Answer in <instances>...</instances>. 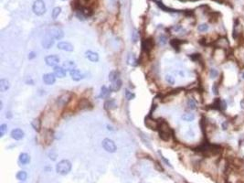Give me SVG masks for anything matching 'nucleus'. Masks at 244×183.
<instances>
[{
    "mask_svg": "<svg viewBox=\"0 0 244 183\" xmlns=\"http://www.w3.org/2000/svg\"><path fill=\"white\" fill-rule=\"evenodd\" d=\"M158 131H159V137L163 141H169L171 137L173 136V130L169 126L167 122L164 119H159V127H158Z\"/></svg>",
    "mask_w": 244,
    "mask_h": 183,
    "instance_id": "1",
    "label": "nucleus"
},
{
    "mask_svg": "<svg viewBox=\"0 0 244 183\" xmlns=\"http://www.w3.org/2000/svg\"><path fill=\"white\" fill-rule=\"evenodd\" d=\"M71 170V163L68 159H63L59 161L56 166V171L59 175H67Z\"/></svg>",
    "mask_w": 244,
    "mask_h": 183,
    "instance_id": "2",
    "label": "nucleus"
},
{
    "mask_svg": "<svg viewBox=\"0 0 244 183\" xmlns=\"http://www.w3.org/2000/svg\"><path fill=\"white\" fill-rule=\"evenodd\" d=\"M32 10L37 16H42L46 12V5L43 0H36L32 6Z\"/></svg>",
    "mask_w": 244,
    "mask_h": 183,
    "instance_id": "3",
    "label": "nucleus"
},
{
    "mask_svg": "<svg viewBox=\"0 0 244 183\" xmlns=\"http://www.w3.org/2000/svg\"><path fill=\"white\" fill-rule=\"evenodd\" d=\"M103 148L109 153H114L117 150L114 141L110 139V138H104L103 140Z\"/></svg>",
    "mask_w": 244,
    "mask_h": 183,
    "instance_id": "4",
    "label": "nucleus"
},
{
    "mask_svg": "<svg viewBox=\"0 0 244 183\" xmlns=\"http://www.w3.org/2000/svg\"><path fill=\"white\" fill-rule=\"evenodd\" d=\"M144 125L146 127H148L151 130H158V127H159V119L156 120L154 119L151 115H148L147 117H145Z\"/></svg>",
    "mask_w": 244,
    "mask_h": 183,
    "instance_id": "5",
    "label": "nucleus"
},
{
    "mask_svg": "<svg viewBox=\"0 0 244 183\" xmlns=\"http://www.w3.org/2000/svg\"><path fill=\"white\" fill-rule=\"evenodd\" d=\"M154 46H155L154 40L152 38H146L142 42V50L145 53L148 54L152 51V50L154 49Z\"/></svg>",
    "mask_w": 244,
    "mask_h": 183,
    "instance_id": "6",
    "label": "nucleus"
},
{
    "mask_svg": "<svg viewBox=\"0 0 244 183\" xmlns=\"http://www.w3.org/2000/svg\"><path fill=\"white\" fill-rule=\"evenodd\" d=\"M54 42H55V39L51 36V34L47 33L41 41V45L44 49L48 50V49H51L54 45Z\"/></svg>",
    "mask_w": 244,
    "mask_h": 183,
    "instance_id": "7",
    "label": "nucleus"
},
{
    "mask_svg": "<svg viewBox=\"0 0 244 183\" xmlns=\"http://www.w3.org/2000/svg\"><path fill=\"white\" fill-rule=\"evenodd\" d=\"M70 98H71V94L69 93H64L62 95H60L59 98L57 99V105L59 107L65 106L70 101Z\"/></svg>",
    "mask_w": 244,
    "mask_h": 183,
    "instance_id": "8",
    "label": "nucleus"
},
{
    "mask_svg": "<svg viewBox=\"0 0 244 183\" xmlns=\"http://www.w3.org/2000/svg\"><path fill=\"white\" fill-rule=\"evenodd\" d=\"M45 62L50 67H56L59 62V58L56 55H48L45 58Z\"/></svg>",
    "mask_w": 244,
    "mask_h": 183,
    "instance_id": "9",
    "label": "nucleus"
},
{
    "mask_svg": "<svg viewBox=\"0 0 244 183\" xmlns=\"http://www.w3.org/2000/svg\"><path fill=\"white\" fill-rule=\"evenodd\" d=\"M57 48L59 50H62V51H69V52H71L74 51V47L73 45L70 42H66V41H60L58 43L57 45Z\"/></svg>",
    "mask_w": 244,
    "mask_h": 183,
    "instance_id": "10",
    "label": "nucleus"
},
{
    "mask_svg": "<svg viewBox=\"0 0 244 183\" xmlns=\"http://www.w3.org/2000/svg\"><path fill=\"white\" fill-rule=\"evenodd\" d=\"M70 75L73 81H76V82H79L84 78L83 73L80 70H77V69H73V70L70 71Z\"/></svg>",
    "mask_w": 244,
    "mask_h": 183,
    "instance_id": "11",
    "label": "nucleus"
},
{
    "mask_svg": "<svg viewBox=\"0 0 244 183\" xmlns=\"http://www.w3.org/2000/svg\"><path fill=\"white\" fill-rule=\"evenodd\" d=\"M10 136L15 140H21L24 137V136H25V133H24V131L20 128H15L11 131Z\"/></svg>",
    "mask_w": 244,
    "mask_h": 183,
    "instance_id": "12",
    "label": "nucleus"
},
{
    "mask_svg": "<svg viewBox=\"0 0 244 183\" xmlns=\"http://www.w3.org/2000/svg\"><path fill=\"white\" fill-rule=\"evenodd\" d=\"M43 82L47 85H52L56 82V76L54 73H46L43 75Z\"/></svg>",
    "mask_w": 244,
    "mask_h": 183,
    "instance_id": "13",
    "label": "nucleus"
},
{
    "mask_svg": "<svg viewBox=\"0 0 244 183\" xmlns=\"http://www.w3.org/2000/svg\"><path fill=\"white\" fill-rule=\"evenodd\" d=\"M53 73L57 78H64L67 74V71L63 67L56 66L53 69Z\"/></svg>",
    "mask_w": 244,
    "mask_h": 183,
    "instance_id": "14",
    "label": "nucleus"
},
{
    "mask_svg": "<svg viewBox=\"0 0 244 183\" xmlns=\"http://www.w3.org/2000/svg\"><path fill=\"white\" fill-rule=\"evenodd\" d=\"M85 58L91 60L92 62H97L99 60V55L97 52H94L92 51H87L85 52Z\"/></svg>",
    "mask_w": 244,
    "mask_h": 183,
    "instance_id": "15",
    "label": "nucleus"
},
{
    "mask_svg": "<svg viewBox=\"0 0 244 183\" xmlns=\"http://www.w3.org/2000/svg\"><path fill=\"white\" fill-rule=\"evenodd\" d=\"M51 36L53 37V38L55 40H62L63 37H64V32L62 29H51Z\"/></svg>",
    "mask_w": 244,
    "mask_h": 183,
    "instance_id": "16",
    "label": "nucleus"
},
{
    "mask_svg": "<svg viewBox=\"0 0 244 183\" xmlns=\"http://www.w3.org/2000/svg\"><path fill=\"white\" fill-rule=\"evenodd\" d=\"M104 108L106 110H114L117 108V103L114 99H108L104 103Z\"/></svg>",
    "mask_w": 244,
    "mask_h": 183,
    "instance_id": "17",
    "label": "nucleus"
},
{
    "mask_svg": "<svg viewBox=\"0 0 244 183\" xmlns=\"http://www.w3.org/2000/svg\"><path fill=\"white\" fill-rule=\"evenodd\" d=\"M122 84H123V82H122L121 79H118L112 82L111 86H110V90H111V92H118L122 87Z\"/></svg>",
    "mask_w": 244,
    "mask_h": 183,
    "instance_id": "18",
    "label": "nucleus"
},
{
    "mask_svg": "<svg viewBox=\"0 0 244 183\" xmlns=\"http://www.w3.org/2000/svg\"><path fill=\"white\" fill-rule=\"evenodd\" d=\"M19 162L22 165H27L30 162V157L27 153H21L19 155Z\"/></svg>",
    "mask_w": 244,
    "mask_h": 183,
    "instance_id": "19",
    "label": "nucleus"
},
{
    "mask_svg": "<svg viewBox=\"0 0 244 183\" xmlns=\"http://www.w3.org/2000/svg\"><path fill=\"white\" fill-rule=\"evenodd\" d=\"M9 82L6 79H1L0 80V92L5 93L9 89Z\"/></svg>",
    "mask_w": 244,
    "mask_h": 183,
    "instance_id": "20",
    "label": "nucleus"
},
{
    "mask_svg": "<svg viewBox=\"0 0 244 183\" xmlns=\"http://www.w3.org/2000/svg\"><path fill=\"white\" fill-rule=\"evenodd\" d=\"M91 106H92V104H91V103H90V101H89L88 99L83 98V99H81V100L80 101V103H79V107H80L81 110L89 109V108H91Z\"/></svg>",
    "mask_w": 244,
    "mask_h": 183,
    "instance_id": "21",
    "label": "nucleus"
},
{
    "mask_svg": "<svg viewBox=\"0 0 244 183\" xmlns=\"http://www.w3.org/2000/svg\"><path fill=\"white\" fill-rule=\"evenodd\" d=\"M31 126L33 127V129L37 132H40L41 129V121L39 118H36L31 122Z\"/></svg>",
    "mask_w": 244,
    "mask_h": 183,
    "instance_id": "22",
    "label": "nucleus"
},
{
    "mask_svg": "<svg viewBox=\"0 0 244 183\" xmlns=\"http://www.w3.org/2000/svg\"><path fill=\"white\" fill-rule=\"evenodd\" d=\"M118 79H120V72L118 71H112L109 73V81L111 82H113Z\"/></svg>",
    "mask_w": 244,
    "mask_h": 183,
    "instance_id": "23",
    "label": "nucleus"
},
{
    "mask_svg": "<svg viewBox=\"0 0 244 183\" xmlns=\"http://www.w3.org/2000/svg\"><path fill=\"white\" fill-rule=\"evenodd\" d=\"M76 67V63L74 62H72V60H65V62H63V68L67 71H71L73 69H75Z\"/></svg>",
    "mask_w": 244,
    "mask_h": 183,
    "instance_id": "24",
    "label": "nucleus"
},
{
    "mask_svg": "<svg viewBox=\"0 0 244 183\" xmlns=\"http://www.w3.org/2000/svg\"><path fill=\"white\" fill-rule=\"evenodd\" d=\"M110 93H111V90H110V88H107L106 86H103L101 88V93L99 95V98H103V99L107 98Z\"/></svg>",
    "mask_w": 244,
    "mask_h": 183,
    "instance_id": "25",
    "label": "nucleus"
},
{
    "mask_svg": "<svg viewBox=\"0 0 244 183\" xmlns=\"http://www.w3.org/2000/svg\"><path fill=\"white\" fill-rule=\"evenodd\" d=\"M187 105H188V108L190 109V110H195L197 108V102L196 100H195L194 98H192V97H190V98L188 99L187 101Z\"/></svg>",
    "mask_w": 244,
    "mask_h": 183,
    "instance_id": "26",
    "label": "nucleus"
},
{
    "mask_svg": "<svg viewBox=\"0 0 244 183\" xmlns=\"http://www.w3.org/2000/svg\"><path fill=\"white\" fill-rule=\"evenodd\" d=\"M127 62H128L129 65H132V66H136V65L138 64L137 60H136V58L135 57V55H133V54H131V53L128 55Z\"/></svg>",
    "mask_w": 244,
    "mask_h": 183,
    "instance_id": "27",
    "label": "nucleus"
},
{
    "mask_svg": "<svg viewBox=\"0 0 244 183\" xmlns=\"http://www.w3.org/2000/svg\"><path fill=\"white\" fill-rule=\"evenodd\" d=\"M184 43V41H182L180 40H177V39H174L172 40L171 41H170V45H171L175 50H179V48L180 46Z\"/></svg>",
    "mask_w": 244,
    "mask_h": 183,
    "instance_id": "28",
    "label": "nucleus"
},
{
    "mask_svg": "<svg viewBox=\"0 0 244 183\" xmlns=\"http://www.w3.org/2000/svg\"><path fill=\"white\" fill-rule=\"evenodd\" d=\"M28 178V174L26 171H24V170H21V171H18V174H17V179L20 181H24L26 180Z\"/></svg>",
    "mask_w": 244,
    "mask_h": 183,
    "instance_id": "29",
    "label": "nucleus"
},
{
    "mask_svg": "<svg viewBox=\"0 0 244 183\" xmlns=\"http://www.w3.org/2000/svg\"><path fill=\"white\" fill-rule=\"evenodd\" d=\"M182 119L186 122H192L195 119V115L191 113H187L182 115Z\"/></svg>",
    "mask_w": 244,
    "mask_h": 183,
    "instance_id": "30",
    "label": "nucleus"
},
{
    "mask_svg": "<svg viewBox=\"0 0 244 183\" xmlns=\"http://www.w3.org/2000/svg\"><path fill=\"white\" fill-rule=\"evenodd\" d=\"M217 42L219 43V45L218 47L221 48V49H226L229 46V41L226 39H221V40H218Z\"/></svg>",
    "mask_w": 244,
    "mask_h": 183,
    "instance_id": "31",
    "label": "nucleus"
},
{
    "mask_svg": "<svg viewBox=\"0 0 244 183\" xmlns=\"http://www.w3.org/2000/svg\"><path fill=\"white\" fill-rule=\"evenodd\" d=\"M60 13H62V8H60L59 7H57L53 8V10H52V14H51L52 18H53V19H56V18L60 15Z\"/></svg>",
    "mask_w": 244,
    "mask_h": 183,
    "instance_id": "32",
    "label": "nucleus"
},
{
    "mask_svg": "<svg viewBox=\"0 0 244 183\" xmlns=\"http://www.w3.org/2000/svg\"><path fill=\"white\" fill-rule=\"evenodd\" d=\"M158 42H159V44L161 46H164L167 43V37L164 34H161L159 36V39H158Z\"/></svg>",
    "mask_w": 244,
    "mask_h": 183,
    "instance_id": "33",
    "label": "nucleus"
},
{
    "mask_svg": "<svg viewBox=\"0 0 244 183\" xmlns=\"http://www.w3.org/2000/svg\"><path fill=\"white\" fill-rule=\"evenodd\" d=\"M218 76V71L215 68H211L210 70V77L211 79H216Z\"/></svg>",
    "mask_w": 244,
    "mask_h": 183,
    "instance_id": "34",
    "label": "nucleus"
},
{
    "mask_svg": "<svg viewBox=\"0 0 244 183\" xmlns=\"http://www.w3.org/2000/svg\"><path fill=\"white\" fill-rule=\"evenodd\" d=\"M139 40V33L136 29H133V33H132V40L133 43H136Z\"/></svg>",
    "mask_w": 244,
    "mask_h": 183,
    "instance_id": "35",
    "label": "nucleus"
},
{
    "mask_svg": "<svg viewBox=\"0 0 244 183\" xmlns=\"http://www.w3.org/2000/svg\"><path fill=\"white\" fill-rule=\"evenodd\" d=\"M209 25L208 24H201V25H199V27H198V30L199 31V32H206V31H208L209 30Z\"/></svg>",
    "mask_w": 244,
    "mask_h": 183,
    "instance_id": "36",
    "label": "nucleus"
},
{
    "mask_svg": "<svg viewBox=\"0 0 244 183\" xmlns=\"http://www.w3.org/2000/svg\"><path fill=\"white\" fill-rule=\"evenodd\" d=\"M125 97H126V99H127V100H133V99L136 97V94L126 89V90H125Z\"/></svg>",
    "mask_w": 244,
    "mask_h": 183,
    "instance_id": "37",
    "label": "nucleus"
},
{
    "mask_svg": "<svg viewBox=\"0 0 244 183\" xmlns=\"http://www.w3.org/2000/svg\"><path fill=\"white\" fill-rule=\"evenodd\" d=\"M7 126L6 124H2L1 126H0V137H3L5 135V133L7 132Z\"/></svg>",
    "mask_w": 244,
    "mask_h": 183,
    "instance_id": "38",
    "label": "nucleus"
},
{
    "mask_svg": "<svg viewBox=\"0 0 244 183\" xmlns=\"http://www.w3.org/2000/svg\"><path fill=\"white\" fill-rule=\"evenodd\" d=\"M165 79H166V82H167L168 84L173 85V84L175 83V78H174L172 75H166Z\"/></svg>",
    "mask_w": 244,
    "mask_h": 183,
    "instance_id": "39",
    "label": "nucleus"
},
{
    "mask_svg": "<svg viewBox=\"0 0 244 183\" xmlns=\"http://www.w3.org/2000/svg\"><path fill=\"white\" fill-rule=\"evenodd\" d=\"M189 58H190L192 60H194V62H197V60H199L201 59V55H200L199 53H194V54L189 55Z\"/></svg>",
    "mask_w": 244,
    "mask_h": 183,
    "instance_id": "40",
    "label": "nucleus"
},
{
    "mask_svg": "<svg viewBox=\"0 0 244 183\" xmlns=\"http://www.w3.org/2000/svg\"><path fill=\"white\" fill-rule=\"evenodd\" d=\"M218 82H214L213 85H212V93L213 94L215 95H218Z\"/></svg>",
    "mask_w": 244,
    "mask_h": 183,
    "instance_id": "41",
    "label": "nucleus"
},
{
    "mask_svg": "<svg viewBox=\"0 0 244 183\" xmlns=\"http://www.w3.org/2000/svg\"><path fill=\"white\" fill-rule=\"evenodd\" d=\"M227 106H228L227 102L224 99H221V111H225L227 109Z\"/></svg>",
    "mask_w": 244,
    "mask_h": 183,
    "instance_id": "42",
    "label": "nucleus"
},
{
    "mask_svg": "<svg viewBox=\"0 0 244 183\" xmlns=\"http://www.w3.org/2000/svg\"><path fill=\"white\" fill-rule=\"evenodd\" d=\"M228 127H229V122H228V121H224L223 123L221 124V128H222V130L226 131V130L228 129Z\"/></svg>",
    "mask_w": 244,
    "mask_h": 183,
    "instance_id": "43",
    "label": "nucleus"
},
{
    "mask_svg": "<svg viewBox=\"0 0 244 183\" xmlns=\"http://www.w3.org/2000/svg\"><path fill=\"white\" fill-rule=\"evenodd\" d=\"M48 156H50V158H51V159H52V160H55L56 157H57V155H56V153L54 151H51L50 154H48Z\"/></svg>",
    "mask_w": 244,
    "mask_h": 183,
    "instance_id": "44",
    "label": "nucleus"
},
{
    "mask_svg": "<svg viewBox=\"0 0 244 183\" xmlns=\"http://www.w3.org/2000/svg\"><path fill=\"white\" fill-rule=\"evenodd\" d=\"M35 57H36V53H35L34 51H31V52L29 53V56H28L29 60H32V59H34Z\"/></svg>",
    "mask_w": 244,
    "mask_h": 183,
    "instance_id": "45",
    "label": "nucleus"
},
{
    "mask_svg": "<svg viewBox=\"0 0 244 183\" xmlns=\"http://www.w3.org/2000/svg\"><path fill=\"white\" fill-rule=\"evenodd\" d=\"M159 153H160V152H159ZM160 155H161V153H160ZM161 157L163 158V160H164V161H165V162H166V164H167V165H168L169 167H172V166H171V164H170V162H169V161H168V160L166 159V157H163L162 155H161Z\"/></svg>",
    "mask_w": 244,
    "mask_h": 183,
    "instance_id": "46",
    "label": "nucleus"
},
{
    "mask_svg": "<svg viewBox=\"0 0 244 183\" xmlns=\"http://www.w3.org/2000/svg\"><path fill=\"white\" fill-rule=\"evenodd\" d=\"M181 29V26L180 25H177V27H174V30L175 31H178V30H180Z\"/></svg>",
    "mask_w": 244,
    "mask_h": 183,
    "instance_id": "47",
    "label": "nucleus"
},
{
    "mask_svg": "<svg viewBox=\"0 0 244 183\" xmlns=\"http://www.w3.org/2000/svg\"><path fill=\"white\" fill-rule=\"evenodd\" d=\"M240 104L241 109H243V110H244V98L240 101Z\"/></svg>",
    "mask_w": 244,
    "mask_h": 183,
    "instance_id": "48",
    "label": "nucleus"
},
{
    "mask_svg": "<svg viewBox=\"0 0 244 183\" xmlns=\"http://www.w3.org/2000/svg\"><path fill=\"white\" fill-rule=\"evenodd\" d=\"M181 1H184V2H187V1H198V0H181Z\"/></svg>",
    "mask_w": 244,
    "mask_h": 183,
    "instance_id": "49",
    "label": "nucleus"
},
{
    "mask_svg": "<svg viewBox=\"0 0 244 183\" xmlns=\"http://www.w3.org/2000/svg\"><path fill=\"white\" fill-rule=\"evenodd\" d=\"M2 108H3V103H2V101L0 102V109L2 110Z\"/></svg>",
    "mask_w": 244,
    "mask_h": 183,
    "instance_id": "50",
    "label": "nucleus"
},
{
    "mask_svg": "<svg viewBox=\"0 0 244 183\" xmlns=\"http://www.w3.org/2000/svg\"><path fill=\"white\" fill-rule=\"evenodd\" d=\"M7 117H11V115H10V113H7Z\"/></svg>",
    "mask_w": 244,
    "mask_h": 183,
    "instance_id": "51",
    "label": "nucleus"
},
{
    "mask_svg": "<svg viewBox=\"0 0 244 183\" xmlns=\"http://www.w3.org/2000/svg\"><path fill=\"white\" fill-rule=\"evenodd\" d=\"M241 78H242V79L244 80V71H243V72L241 73Z\"/></svg>",
    "mask_w": 244,
    "mask_h": 183,
    "instance_id": "52",
    "label": "nucleus"
}]
</instances>
